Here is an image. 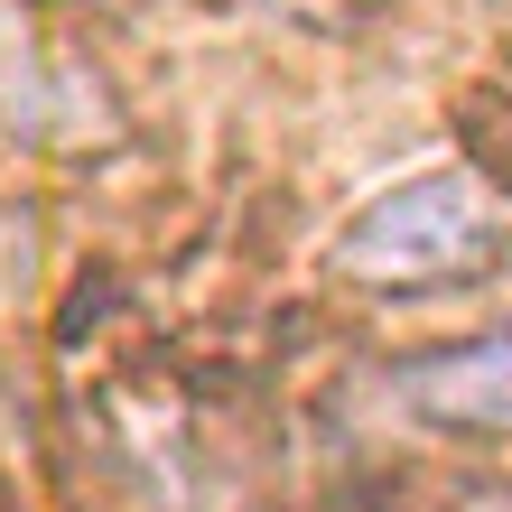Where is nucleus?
I'll list each match as a JSON object with an SVG mask.
<instances>
[{
  "label": "nucleus",
  "mask_w": 512,
  "mask_h": 512,
  "mask_svg": "<svg viewBox=\"0 0 512 512\" xmlns=\"http://www.w3.org/2000/svg\"><path fill=\"white\" fill-rule=\"evenodd\" d=\"M261 10H270V19H345L354 0H261Z\"/></svg>",
  "instance_id": "3"
},
{
  "label": "nucleus",
  "mask_w": 512,
  "mask_h": 512,
  "mask_svg": "<svg viewBox=\"0 0 512 512\" xmlns=\"http://www.w3.org/2000/svg\"><path fill=\"white\" fill-rule=\"evenodd\" d=\"M391 401H401L419 429H447V438L512 429V326L438 345V354H410V364L391 373Z\"/></svg>",
  "instance_id": "2"
},
{
  "label": "nucleus",
  "mask_w": 512,
  "mask_h": 512,
  "mask_svg": "<svg viewBox=\"0 0 512 512\" xmlns=\"http://www.w3.org/2000/svg\"><path fill=\"white\" fill-rule=\"evenodd\" d=\"M512 252V205L494 177L475 168H419L401 187H382L373 205H354L345 233L326 243V270L382 298L419 289H466Z\"/></svg>",
  "instance_id": "1"
}]
</instances>
